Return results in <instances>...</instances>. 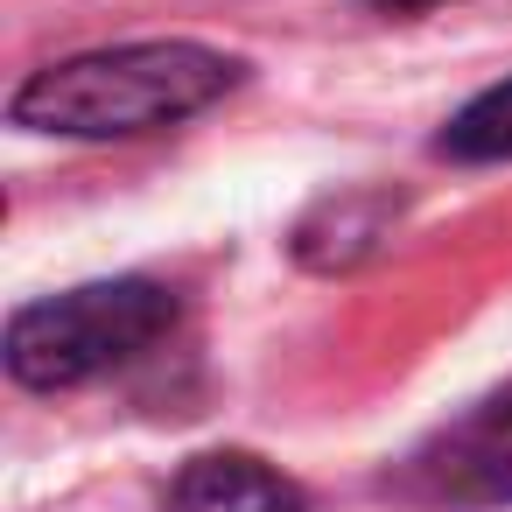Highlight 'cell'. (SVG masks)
<instances>
[{"label": "cell", "mask_w": 512, "mask_h": 512, "mask_svg": "<svg viewBox=\"0 0 512 512\" xmlns=\"http://www.w3.org/2000/svg\"><path fill=\"white\" fill-rule=\"evenodd\" d=\"M232 78L239 64L204 43H127V50H92L36 71L15 92V120L36 134L113 141V134H148L204 113L211 99L232 92Z\"/></svg>", "instance_id": "6da1fadb"}, {"label": "cell", "mask_w": 512, "mask_h": 512, "mask_svg": "<svg viewBox=\"0 0 512 512\" xmlns=\"http://www.w3.org/2000/svg\"><path fill=\"white\" fill-rule=\"evenodd\" d=\"M176 323V295L155 281H92L50 295L8 323V372L22 386H85L141 358Z\"/></svg>", "instance_id": "7a4b0ae2"}, {"label": "cell", "mask_w": 512, "mask_h": 512, "mask_svg": "<svg viewBox=\"0 0 512 512\" xmlns=\"http://www.w3.org/2000/svg\"><path fill=\"white\" fill-rule=\"evenodd\" d=\"M169 512H302V491L246 449H211L176 477Z\"/></svg>", "instance_id": "3957f363"}, {"label": "cell", "mask_w": 512, "mask_h": 512, "mask_svg": "<svg viewBox=\"0 0 512 512\" xmlns=\"http://www.w3.org/2000/svg\"><path fill=\"white\" fill-rule=\"evenodd\" d=\"M449 484H470V491H512V400H491L477 421H463L449 435V463H442Z\"/></svg>", "instance_id": "277c9868"}, {"label": "cell", "mask_w": 512, "mask_h": 512, "mask_svg": "<svg viewBox=\"0 0 512 512\" xmlns=\"http://www.w3.org/2000/svg\"><path fill=\"white\" fill-rule=\"evenodd\" d=\"M442 155H456V162H512V85L477 92V99L449 120Z\"/></svg>", "instance_id": "5b68a950"}, {"label": "cell", "mask_w": 512, "mask_h": 512, "mask_svg": "<svg viewBox=\"0 0 512 512\" xmlns=\"http://www.w3.org/2000/svg\"><path fill=\"white\" fill-rule=\"evenodd\" d=\"M379 8H393V15H414V8H428V0H379Z\"/></svg>", "instance_id": "8992f818"}]
</instances>
